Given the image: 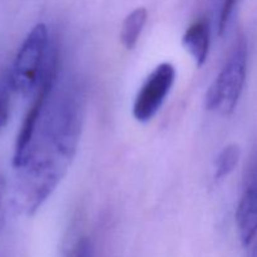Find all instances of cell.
<instances>
[{
    "mask_svg": "<svg viewBox=\"0 0 257 257\" xmlns=\"http://www.w3.org/2000/svg\"><path fill=\"white\" fill-rule=\"evenodd\" d=\"M241 157V150L237 145H228L218 153L215 160V177L216 180L226 177L230 175L237 166Z\"/></svg>",
    "mask_w": 257,
    "mask_h": 257,
    "instance_id": "cell-8",
    "label": "cell"
},
{
    "mask_svg": "<svg viewBox=\"0 0 257 257\" xmlns=\"http://www.w3.org/2000/svg\"><path fill=\"white\" fill-rule=\"evenodd\" d=\"M247 43L238 38L225 65L206 94L207 109L222 115H230L237 107L242 94L247 73Z\"/></svg>",
    "mask_w": 257,
    "mask_h": 257,
    "instance_id": "cell-3",
    "label": "cell"
},
{
    "mask_svg": "<svg viewBox=\"0 0 257 257\" xmlns=\"http://www.w3.org/2000/svg\"><path fill=\"white\" fill-rule=\"evenodd\" d=\"M72 257H93V246L88 237H82L78 241Z\"/></svg>",
    "mask_w": 257,
    "mask_h": 257,
    "instance_id": "cell-11",
    "label": "cell"
},
{
    "mask_svg": "<svg viewBox=\"0 0 257 257\" xmlns=\"http://www.w3.org/2000/svg\"><path fill=\"white\" fill-rule=\"evenodd\" d=\"M4 198H5V180L0 176V230L4 225L5 210H4Z\"/></svg>",
    "mask_w": 257,
    "mask_h": 257,
    "instance_id": "cell-12",
    "label": "cell"
},
{
    "mask_svg": "<svg viewBox=\"0 0 257 257\" xmlns=\"http://www.w3.org/2000/svg\"><path fill=\"white\" fill-rule=\"evenodd\" d=\"M238 0H223L222 5H221L220 13H218L217 19V34L223 35L226 29H227V24L231 19L233 10H235L236 5H237Z\"/></svg>",
    "mask_w": 257,
    "mask_h": 257,
    "instance_id": "cell-10",
    "label": "cell"
},
{
    "mask_svg": "<svg viewBox=\"0 0 257 257\" xmlns=\"http://www.w3.org/2000/svg\"><path fill=\"white\" fill-rule=\"evenodd\" d=\"M10 92H13V90L7 79L4 84L0 85V135H2L3 130H4L8 120H9Z\"/></svg>",
    "mask_w": 257,
    "mask_h": 257,
    "instance_id": "cell-9",
    "label": "cell"
},
{
    "mask_svg": "<svg viewBox=\"0 0 257 257\" xmlns=\"http://www.w3.org/2000/svg\"><path fill=\"white\" fill-rule=\"evenodd\" d=\"M211 30L207 18H201L193 23L182 38V45L192 57L197 67H202L206 63L210 52Z\"/></svg>",
    "mask_w": 257,
    "mask_h": 257,
    "instance_id": "cell-6",
    "label": "cell"
},
{
    "mask_svg": "<svg viewBox=\"0 0 257 257\" xmlns=\"http://www.w3.org/2000/svg\"><path fill=\"white\" fill-rule=\"evenodd\" d=\"M84 117L82 93L73 85L48 95L22 167L17 168V205L34 215L67 173L78 150Z\"/></svg>",
    "mask_w": 257,
    "mask_h": 257,
    "instance_id": "cell-1",
    "label": "cell"
},
{
    "mask_svg": "<svg viewBox=\"0 0 257 257\" xmlns=\"http://www.w3.org/2000/svg\"><path fill=\"white\" fill-rule=\"evenodd\" d=\"M49 34L45 24H37L20 45L8 77L13 92L27 95L38 88L49 58Z\"/></svg>",
    "mask_w": 257,
    "mask_h": 257,
    "instance_id": "cell-2",
    "label": "cell"
},
{
    "mask_svg": "<svg viewBox=\"0 0 257 257\" xmlns=\"http://www.w3.org/2000/svg\"><path fill=\"white\" fill-rule=\"evenodd\" d=\"M147 17L146 8H137L125 17L119 34L120 43L125 49L131 50L136 47L147 23Z\"/></svg>",
    "mask_w": 257,
    "mask_h": 257,
    "instance_id": "cell-7",
    "label": "cell"
},
{
    "mask_svg": "<svg viewBox=\"0 0 257 257\" xmlns=\"http://www.w3.org/2000/svg\"><path fill=\"white\" fill-rule=\"evenodd\" d=\"M236 225L241 242L248 247L257 235V152L246 168L242 195L236 210Z\"/></svg>",
    "mask_w": 257,
    "mask_h": 257,
    "instance_id": "cell-5",
    "label": "cell"
},
{
    "mask_svg": "<svg viewBox=\"0 0 257 257\" xmlns=\"http://www.w3.org/2000/svg\"><path fill=\"white\" fill-rule=\"evenodd\" d=\"M250 246H252V255H251V257H257V235Z\"/></svg>",
    "mask_w": 257,
    "mask_h": 257,
    "instance_id": "cell-13",
    "label": "cell"
},
{
    "mask_svg": "<svg viewBox=\"0 0 257 257\" xmlns=\"http://www.w3.org/2000/svg\"><path fill=\"white\" fill-rule=\"evenodd\" d=\"M176 79L171 63H162L152 70L138 90L133 103V115L138 122H150L165 103Z\"/></svg>",
    "mask_w": 257,
    "mask_h": 257,
    "instance_id": "cell-4",
    "label": "cell"
}]
</instances>
